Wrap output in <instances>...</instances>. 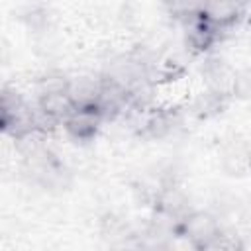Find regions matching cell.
Instances as JSON below:
<instances>
[{
  "mask_svg": "<svg viewBox=\"0 0 251 251\" xmlns=\"http://www.w3.org/2000/svg\"><path fill=\"white\" fill-rule=\"evenodd\" d=\"M184 235L198 247H208V243L220 233L216 220L204 212H192L182 222Z\"/></svg>",
  "mask_w": 251,
  "mask_h": 251,
  "instance_id": "cell-1",
  "label": "cell"
},
{
  "mask_svg": "<svg viewBox=\"0 0 251 251\" xmlns=\"http://www.w3.org/2000/svg\"><path fill=\"white\" fill-rule=\"evenodd\" d=\"M98 124V114H94L90 110V106L86 108H75L69 116H67V129L75 135V137H88L94 133Z\"/></svg>",
  "mask_w": 251,
  "mask_h": 251,
  "instance_id": "cell-2",
  "label": "cell"
},
{
  "mask_svg": "<svg viewBox=\"0 0 251 251\" xmlns=\"http://www.w3.org/2000/svg\"><path fill=\"white\" fill-rule=\"evenodd\" d=\"M204 14L218 24L229 22L237 14V0H204Z\"/></svg>",
  "mask_w": 251,
  "mask_h": 251,
  "instance_id": "cell-3",
  "label": "cell"
},
{
  "mask_svg": "<svg viewBox=\"0 0 251 251\" xmlns=\"http://www.w3.org/2000/svg\"><path fill=\"white\" fill-rule=\"evenodd\" d=\"M159 202H161V208L165 214H169L171 218H178V216H184L186 214V196L178 190V188H165L159 196Z\"/></svg>",
  "mask_w": 251,
  "mask_h": 251,
  "instance_id": "cell-4",
  "label": "cell"
},
{
  "mask_svg": "<svg viewBox=\"0 0 251 251\" xmlns=\"http://www.w3.org/2000/svg\"><path fill=\"white\" fill-rule=\"evenodd\" d=\"M145 129L151 137H165L171 129H173V120L167 116V114H159V116H153L147 124H145Z\"/></svg>",
  "mask_w": 251,
  "mask_h": 251,
  "instance_id": "cell-5",
  "label": "cell"
},
{
  "mask_svg": "<svg viewBox=\"0 0 251 251\" xmlns=\"http://www.w3.org/2000/svg\"><path fill=\"white\" fill-rule=\"evenodd\" d=\"M249 161H251V157H249Z\"/></svg>",
  "mask_w": 251,
  "mask_h": 251,
  "instance_id": "cell-6",
  "label": "cell"
}]
</instances>
